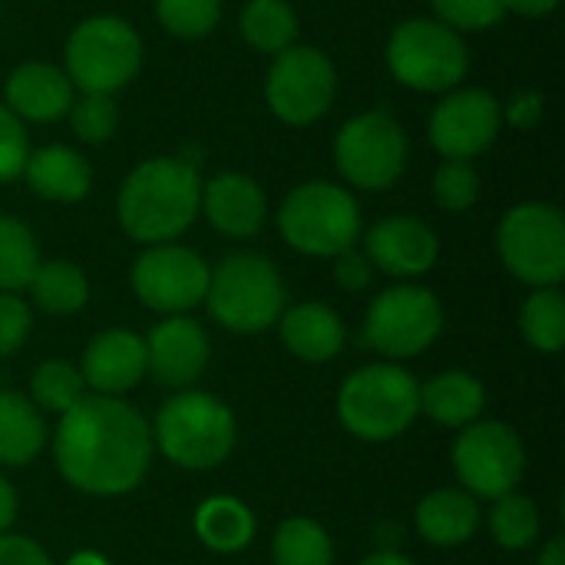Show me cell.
<instances>
[{
	"instance_id": "6",
	"label": "cell",
	"mask_w": 565,
	"mask_h": 565,
	"mask_svg": "<svg viewBox=\"0 0 565 565\" xmlns=\"http://www.w3.org/2000/svg\"><path fill=\"white\" fill-rule=\"evenodd\" d=\"M278 232L288 248L308 258H334L358 245L364 232L361 205L351 189L324 179L295 185L278 205Z\"/></svg>"
},
{
	"instance_id": "11",
	"label": "cell",
	"mask_w": 565,
	"mask_h": 565,
	"mask_svg": "<svg viewBox=\"0 0 565 565\" xmlns=\"http://www.w3.org/2000/svg\"><path fill=\"white\" fill-rule=\"evenodd\" d=\"M338 99V66L334 60L311 46L295 43L271 56L265 73V103L285 126H311L328 116Z\"/></svg>"
},
{
	"instance_id": "47",
	"label": "cell",
	"mask_w": 565,
	"mask_h": 565,
	"mask_svg": "<svg viewBox=\"0 0 565 565\" xmlns=\"http://www.w3.org/2000/svg\"><path fill=\"white\" fill-rule=\"evenodd\" d=\"M66 565H109V559L106 556H99V553H76V556H70V563Z\"/></svg>"
},
{
	"instance_id": "5",
	"label": "cell",
	"mask_w": 565,
	"mask_h": 565,
	"mask_svg": "<svg viewBox=\"0 0 565 565\" xmlns=\"http://www.w3.org/2000/svg\"><path fill=\"white\" fill-rule=\"evenodd\" d=\"M338 417L358 440H397L420 417V384L401 364L358 367L338 391Z\"/></svg>"
},
{
	"instance_id": "25",
	"label": "cell",
	"mask_w": 565,
	"mask_h": 565,
	"mask_svg": "<svg viewBox=\"0 0 565 565\" xmlns=\"http://www.w3.org/2000/svg\"><path fill=\"white\" fill-rule=\"evenodd\" d=\"M46 444V420L17 391H0V467H26Z\"/></svg>"
},
{
	"instance_id": "27",
	"label": "cell",
	"mask_w": 565,
	"mask_h": 565,
	"mask_svg": "<svg viewBox=\"0 0 565 565\" xmlns=\"http://www.w3.org/2000/svg\"><path fill=\"white\" fill-rule=\"evenodd\" d=\"M30 301L46 311V315H56V318H66V315H76L86 308L89 301V278L79 265L73 262H40L30 285Z\"/></svg>"
},
{
	"instance_id": "18",
	"label": "cell",
	"mask_w": 565,
	"mask_h": 565,
	"mask_svg": "<svg viewBox=\"0 0 565 565\" xmlns=\"http://www.w3.org/2000/svg\"><path fill=\"white\" fill-rule=\"evenodd\" d=\"M199 212L209 225L235 242L255 238L268 222V195L265 189L245 172H218L202 182Z\"/></svg>"
},
{
	"instance_id": "44",
	"label": "cell",
	"mask_w": 565,
	"mask_h": 565,
	"mask_svg": "<svg viewBox=\"0 0 565 565\" xmlns=\"http://www.w3.org/2000/svg\"><path fill=\"white\" fill-rule=\"evenodd\" d=\"M17 520V493L13 487L0 477V533H7Z\"/></svg>"
},
{
	"instance_id": "7",
	"label": "cell",
	"mask_w": 565,
	"mask_h": 565,
	"mask_svg": "<svg viewBox=\"0 0 565 565\" xmlns=\"http://www.w3.org/2000/svg\"><path fill=\"white\" fill-rule=\"evenodd\" d=\"M142 70V36L116 13L83 17L63 46V73L79 93L116 96Z\"/></svg>"
},
{
	"instance_id": "8",
	"label": "cell",
	"mask_w": 565,
	"mask_h": 565,
	"mask_svg": "<svg viewBox=\"0 0 565 565\" xmlns=\"http://www.w3.org/2000/svg\"><path fill=\"white\" fill-rule=\"evenodd\" d=\"M387 70L414 93H450L470 73L467 40L434 17L401 20L387 36Z\"/></svg>"
},
{
	"instance_id": "15",
	"label": "cell",
	"mask_w": 565,
	"mask_h": 565,
	"mask_svg": "<svg viewBox=\"0 0 565 565\" xmlns=\"http://www.w3.org/2000/svg\"><path fill=\"white\" fill-rule=\"evenodd\" d=\"M503 129L500 99L483 86H457L444 93L427 119V139L437 156L473 162L483 156Z\"/></svg>"
},
{
	"instance_id": "17",
	"label": "cell",
	"mask_w": 565,
	"mask_h": 565,
	"mask_svg": "<svg viewBox=\"0 0 565 565\" xmlns=\"http://www.w3.org/2000/svg\"><path fill=\"white\" fill-rule=\"evenodd\" d=\"M364 255L371 258L374 271L411 281L437 265L440 238L414 215H387L364 232Z\"/></svg>"
},
{
	"instance_id": "3",
	"label": "cell",
	"mask_w": 565,
	"mask_h": 565,
	"mask_svg": "<svg viewBox=\"0 0 565 565\" xmlns=\"http://www.w3.org/2000/svg\"><path fill=\"white\" fill-rule=\"evenodd\" d=\"M152 430V447L182 470H215L222 467L238 440L235 414L225 401L205 391H179L172 394L159 414Z\"/></svg>"
},
{
	"instance_id": "38",
	"label": "cell",
	"mask_w": 565,
	"mask_h": 565,
	"mask_svg": "<svg viewBox=\"0 0 565 565\" xmlns=\"http://www.w3.org/2000/svg\"><path fill=\"white\" fill-rule=\"evenodd\" d=\"M26 156H30L26 126L0 103V185H7V182L23 175Z\"/></svg>"
},
{
	"instance_id": "16",
	"label": "cell",
	"mask_w": 565,
	"mask_h": 565,
	"mask_svg": "<svg viewBox=\"0 0 565 565\" xmlns=\"http://www.w3.org/2000/svg\"><path fill=\"white\" fill-rule=\"evenodd\" d=\"M146 374L172 391H189L209 367V334L189 315L162 318L146 338Z\"/></svg>"
},
{
	"instance_id": "24",
	"label": "cell",
	"mask_w": 565,
	"mask_h": 565,
	"mask_svg": "<svg viewBox=\"0 0 565 565\" xmlns=\"http://www.w3.org/2000/svg\"><path fill=\"white\" fill-rule=\"evenodd\" d=\"M487 407V391L470 371H444L420 384V414L440 427L463 430L480 420Z\"/></svg>"
},
{
	"instance_id": "45",
	"label": "cell",
	"mask_w": 565,
	"mask_h": 565,
	"mask_svg": "<svg viewBox=\"0 0 565 565\" xmlns=\"http://www.w3.org/2000/svg\"><path fill=\"white\" fill-rule=\"evenodd\" d=\"M540 565H565V540L553 536L543 550H540Z\"/></svg>"
},
{
	"instance_id": "22",
	"label": "cell",
	"mask_w": 565,
	"mask_h": 565,
	"mask_svg": "<svg viewBox=\"0 0 565 565\" xmlns=\"http://www.w3.org/2000/svg\"><path fill=\"white\" fill-rule=\"evenodd\" d=\"M23 182L33 195H40L46 202L76 205L89 195L93 169L79 149L50 142V146L30 149L26 166H23Z\"/></svg>"
},
{
	"instance_id": "10",
	"label": "cell",
	"mask_w": 565,
	"mask_h": 565,
	"mask_svg": "<svg viewBox=\"0 0 565 565\" xmlns=\"http://www.w3.org/2000/svg\"><path fill=\"white\" fill-rule=\"evenodd\" d=\"M407 132L387 109L351 116L334 136V166L351 189L387 192L407 169Z\"/></svg>"
},
{
	"instance_id": "23",
	"label": "cell",
	"mask_w": 565,
	"mask_h": 565,
	"mask_svg": "<svg viewBox=\"0 0 565 565\" xmlns=\"http://www.w3.org/2000/svg\"><path fill=\"white\" fill-rule=\"evenodd\" d=\"M414 526H417L420 540L437 550L463 546L480 530L477 497H470L467 490H434L420 500V507L414 513Z\"/></svg>"
},
{
	"instance_id": "34",
	"label": "cell",
	"mask_w": 565,
	"mask_h": 565,
	"mask_svg": "<svg viewBox=\"0 0 565 565\" xmlns=\"http://www.w3.org/2000/svg\"><path fill=\"white\" fill-rule=\"evenodd\" d=\"M156 20L179 40H199L218 26L222 0H156Z\"/></svg>"
},
{
	"instance_id": "4",
	"label": "cell",
	"mask_w": 565,
	"mask_h": 565,
	"mask_svg": "<svg viewBox=\"0 0 565 565\" xmlns=\"http://www.w3.org/2000/svg\"><path fill=\"white\" fill-rule=\"evenodd\" d=\"M202 305L225 331L262 334L278 324L288 308V291L275 262L255 252H235L209 268Z\"/></svg>"
},
{
	"instance_id": "2",
	"label": "cell",
	"mask_w": 565,
	"mask_h": 565,
	"mask_svg": "<svg viewBox=\"0 0 565 565\" xmlns=\"http://www.w3.org/2000/svg\"><path fill=\"white\" fill-rule=\"evenodd\" d=\"M202 179L189 159L152 156L119 185L116 218L139 245H166L189 232L199 215Z\"/></svg>"
},
{
	"instance_id": "39",
	"label": "cell",
	"mask_w": 565,
	"mask_h": 565,
	"mask_svg": "<svg viewBox=\"0 0 565 565\" xmlns=\"http://www.w3.org/2000/svg\"><path fill=\"white\" fill-rule=\"evenodd\" d=\"M33 324V311L20 295L0 291V361L17 354L30 334Z\"/></svg>"
},
{
	"instance_id": "32",
	"label": "cell",
	"mask_w": 565,
	"mask_h": 565,
	"mask_svg": "<svg viewBox=\"0 0 565 565\" xmlns=\"http://www.w3.org/2000/svg\"><path fill=\"white\" fill-rule=\"evenodd\" d=\"M89 391H86V381H83L79 367L63 361V358H50V361L36 364L33 374H30V401L36 404V411L66 414Z\"/></svg>"
},
{
	"instance_id": "9",
	"label": "cell",
	"mask_w": 565,
	"mask_h": 565,
	"mask_svg": "<svg viewBox=\"0 0 565 565\" xmlns=\"http://www.w3.org/2000/svg\"><path fill=\"white\" fill-rule=\"evenodd\" d=\"M503 268L530 288H559L565 278V218L550 202H520L497 225Z\"/></svg>"
},
{
	"instance_id": "19",
	"label": "cell",
	"mask_w": 565,
	"mask_h": 565,
	"mask_svg": "<svg viewBox=\"0 0 565 565\" xmlns=\"http://www.w3.org/2000/svg\"><path fill=\"white\" fill-rule=\"evenodd\" d=\"M79 374L86 391L103 397H122L146 374V341L129 328H106L83 348Z\"/></svg>"
},
{
	"instance_id": "35",
	"label": "cell",
	"mask_w": 565,
	"mask_h": 565,
	"mask_svg": "<svg viewBox=\"0 0 565 565\" xmlns=\"http://www.w3.org/2000/svg\"><path fill=\"white\" fill-rule=\"evenodd\" d=\"M66 116H70L73 136L86 146H103L106 139L116 136V126H119V106L113 96H103V93H79Z\"/></svg>"
},
{
	"instance_id": "41",
	"label": "cell",
	"mask_w": 565,
	"mask_h": 565,
	"mask_svg": "<svg viewBox=\"0 0 565 565\" xmlns=\"http://www.w3.org/2000/svg\"><path fill=\"white\" fill-rule=\"evenodd\" d=\"M334 281H338L344 291H351V295L364 291V288L374 281V265H371V258L364 255V248L351 245V248H344L341 255H334Z\"/></svg>"
},
{
	"instance_id": "28",
	"label": "cell",
	"mask_w": 565,
	"mask_h": 565,
	"mask_svg": "<svg viewBox=\"0 0 565 565\" xmlns=\"http://www.w3.org/2000/svg\"><path fill=\"white\" fill-rule=\"evenodd\" d=\"M238 33L255 53L278 56L298 43V13L291 0H248L238 13Z\"/></svg>"
},
{
	"instance_id": "13",
	"label": "cell",
	"mask_w": 565,
	"mask_h": 565,
	"mask_svg": "<svg viewBox=\"0 0 565 565\" xmlns=\"http://www.w3.org/2000/svg\"><path fill=\"white\" fill-rule=\"evenodd\" d=\"M454 470L470 497L500 500L526 473V447L503 420H473L454 440Z\"/></svg>"
},
{
	"instance_id": "20",
	"label": "cell",
	"mask_w": 565,
	"mask_h": 565,
	"mask_svg": "<svg viewBox=\"0 0 565 565\" xmlns=\"http://www.w3.org/2000/svg\"><path fill=\"white\" fill-rule=\"evenodd\" d=\"M76 89L63 66L46 60H30L10 70L3 79V106L20 122H56L70 113Z\"/></svg>"
},
{
	"instance_id": "26",
	"label": "cell",
	"mask_w": 565,
	"mask_h": 565,
	"mask_svg": "<svg viewBox=\"0 0 565 565\" xmlns=\"http://www.w3.org/2000/svg\"><path fill=\"white\" fill-rule=\"evenodd\" d=\"M195 536L212 553H242L255 540V513L235 497H209L195 510Z\"/></svg>"
},
{
	"instance_id": "40",
	"label": "cell",
	"mask_w": 565,
	"mask_h": 565,
	"mask_svg": "<svg viewBox=\"0 0 565 565\" xmlns=\"http://www.w3.org/2000/svg\"><path fill=\"white\" fill-rule=\"evenodd\" d=\"M500 113H503V122H510L520 132L536 129L546 119V96L540 89H516L510 93L507 103H500Z\"/></svg>"
},
{
	"instance_id": "31",
	"label": "cell",
	"mask_w": 565,
	"mask_h": 565,
	"mask_svg": "<svg viewBox=\"0 0 565 565\" xmlns=\"http://www.w3.org/2000/svg\"><path fill=\"white\" fill-rule=\"evenodd\" d=\"M40 265V245L26 222L0 215V291L20 295Z\"/></svg>"
},
{
	"instance_id": "33",
	"label": "cell",
	"mask_w": 565,
	"mask_h": 565,
	"mask_svg": "<svg viewBox=\"0 0 565 565\" xmlns=\"http://www.w3.org/2000/svg\"><path fill=\"white\" fill-rule=\"evenodd\" d=\"M540 510L530 497L523 493H507L500 500H493V510H490V533L497 540V546L503 550H530L540 536Z\"/></svg>"
},
{
	"instance_id": "43",
	"label": "cell",
	"mask_w": 565,
	"mask_h": 565,
	"mask_svg": "<svg viewBox=\"0 0 565 565\" xmlns=\"http://www.w3.org/2000/svg\"><path fill=\"white\" fill-rule=\"evenodd\" d=\"M563 0H503L507 13H516V17H550Z\"/></svg>"
},
{
	"instance_id": "37",
	"label": "cell",
	"mask_w": 565,
	"mask_h": 565,
	"mask_svg": "<svg viewBox=\"0 0 565 565\" xmlns=\"http://www.w3.org/2000/svg\"><path fill=\"white\" fill-rule=\"evenodd\" d=\"M430 10H434V20L457 30L460 36L493 30L507 17L503 0H430Z\"/></svg>"
},
{
	"instance_id": "46",
	"label": "cell",
	"mask_w": 565,
	"mask_h": 565,
	"mask_svg": "<svg viewBox=\"0 0 565 565\" xmlns=\"http://www.w3.org/2000/svg\"><path fill=\"white\" fill-rule=\"evenodd\" d=\"M361 565H417L414 559L394 553V550H381V553H371L367 559H361Z\"/></svg>"
},
{
	"instance_id": "1",
	"label": "cell",
	"mask_w": 565,
	"mask_h": 565,
	"mask_svg": "<svg viewBox=\"0 0 565 565\" xmlns=\"http://www.w3.org/2000/svg\"><path fill=\"white\" fill-rule=\"evenodd\" d=\"M152 450L146 417L119 397L86 394L53 430L60 477L89 497L132 493L152 467Z\"/></svg>"
},
{
	"instance_id": "14",
	"label": "cell",
	"mask_w": 565,
	"mask_h": 565,
	"mask_svg": "<svg viewBox=\"0 0 565 565\" xmlns=\"http://www.w3.org/2000/svg\"><path fill=\"white\" fill-rule=\"evenodd\" d=\"M132 295L159 315H189L195 305L205 301L209 288V265L199 252L166 242L146 245L142 255L132 262L129 271Z\"/></svg>"
},
{
	"instance_id": "42",
	"label": "cell",
	"mask_w": 565,
	"mask_h": 565,
	"mask_svg": "<svg viewBox=\"0 0 565 565\" xmlns=\"http://www.w3.org/2000/svg\"><path fill=\"white\" fill-rule=\"evenodd\" d=\"M0 565H53L46 550L36 546L26 536L17 533H0Z\"/></svg>"
},
{
	"instance_id": "12",
	"label": "cell",
	"mask_w": 565,
	"mask_h": 565,
	"mask_svg": "<svg viewBox=\"0 0 565 565\" xmlns=\"http://www.w3.org/2000/svg\"><path fill=\"white\" fill-rule=\"evenodd\" d=\"M444 331V305L424 285L384 288L364 315V341L391 361L420 358Z\"/></svg>"
},
{
	"instance_id": "29",
	"label": "cell",
	"mask_w": 565,
	"mask_h": 565,
	"mask_svg": "<svg viewBox=\"0 0 565 565\" xmlns=\"http://www.w3.org/2000/svg\"><path fill=\"white\" fill-rule=\"evenodd\" d=\"M520 331L540 354H556L565 344V295L559 288H533L520 308Z\"/></svg>"
},
{
	"instance_id": "30",
	"label": "cell",
	"mask_w": 565,
	"mask_h": 565,
	"mask_svg": "<svg viewBox=\"0 0 565 565\" xmlns=\"http://www.w3.org/2000/svg\"><path fill=\"white\" fill-rule=\"evenodd\" d=\"M271 559L275 565H334V543L321 523L291 516L275 533Z\"/></svg>"
},
{
	"instance_id": "36",
	"label": "cell",
	"mask_w": 565,
	"mask_h": 565,
	"mask_svg": "<svg viewBox=\"0 0 565 565\" xmlns=\"http://www.w3.org/2000/svg\"><path fill=\"white\" fill-rule=\"evenodd\" d=\"M434 199L447 212H467L480 199V172L473 162H457L444 159L440 169L434 172Z\"/></svg>"
},
{
	"instance_id": "21",
	"label": "cell",
	"mask_w": 565,
	"mask_h": 565,
	"mask_svg": "<svg viewBox=\"0 0 565 565\" xmlns=\"http://www.w3.org/2000/svg\"><path fill=\"white\" fill-rule=\"evenodd\" d=\"M281 344L305 364H328L348 344V328L334 308L324 301H301L281 311L278 318Z\"/></svg>"
}]
</instances>
